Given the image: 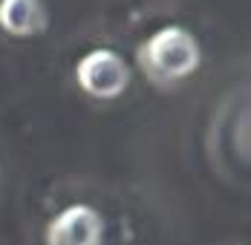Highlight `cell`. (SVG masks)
<instances>
[{
	"label": "cell",
	"mask_w": 251,
	"mask_h": 245,
	"mask_svg": "<svg viewBox=\"0 0 251 245\" xmlns=\"http://www.w3.org/2000/svg\"><path fill=\"white\" fill-rule=\"evenodd\" d=\"M136 61L156 87H171L200 67V44L185 26H162L136 47Z\"/></svg>",
	"instance_id": "cell-1"
},
{
	"label": "cell",
	"mask_w": 251,
	"mask_h": 245,
	"mask_svg": "<svg viewBox=\"0 0 251 245\" xmlns=\"http://www.w3.org/2000/svg\"><path fill=\"white\" fill-rule=\"evenodd\" d=\"M75 81L93 98H119L130 84V67L113 49H93L75 64Z\"/></svg>",
	"instance_id": "cell-2"
},
{
	"label": "cell",
	"mask_w": 251,
	"mask_h": 245,
	"mask_svg": "<svg viewBox=\"0 0 251 245\" xmlns=\"http://www.w3.org/2000/svg\"><path fill=\"white\" fill-rule=\"evenodd\" d=\"M44 240L47 245H101L104 220L90 205H70L50 220Z\"/></svg>",
	"instance_id": "cell-3"
},
{
	"label": "cell",
	"mask_w": 251,
	"mask_h": 245,
	"mask_svg": "<svg viewBox=\"0 0 251 245\" xmlns=\"http://www.w3.org/2000/svg\"><path fill=\"white\" fill-rule=\"evenodd\" d=\"M50 26L44 0H0V29L12 38H35Z\"/></svg>",
	"instance_id": "cell-4"
}]
</instances>
